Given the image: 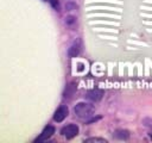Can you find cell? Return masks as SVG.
<instances>
[{"label": "cell", "instance_id": "obj_7", "mask_svg": "<svg viewBox=\"0 0 152 143\" xmlns=\"http://www.w3.org/2000/svg\"><path fill=\"white\" fill-rule=\"evenodd\" d=\"M75 91H76V85H75L74 82L69 83V85L66 86L65 91H64V98H71V97L74 95Z\"/></svg>", "mask_w": 152, "mask_h": 143}, {"label": "cell", "instance_id": "obj_6", "mask_svg": "<svg viewBox=\"0 0 152 143\" xmlns=\"http://www.w3.org/2000/svg\"><path fill=\"white\" fill-rule=\"evenodd\" d=\"M103 97V91L102 89H97V88H94V89H90L87 92V98L91 101H99L101 100Z\"/></svg>", "mask_w": 152, "mask_h": 143}, {"label": "cell", "instance_id": "obj_10", "mask_svg": "<svg viewBox=\"0 0 152 143\" xmlns=\"http://www.w3.org/2000/svg\"><path fill=\"white\" fill-rule=\"evenodd\" d=\"M86 142H103V143H106L107 141H106V139H103V138H97V137H91V138H87V139H86Z\"/></svg>", "mask_w": 152, "mask_h": 143}, {"label": "cell", "instance_id": "obj_4", "mask_svg": "<svg viewBox=\"0 0 152 143\" xmlns=\"http://www.w3.org/2000/svg\"><path fill=\"white\" fill-rule=\"evenodd\" d=\"M68 114H69V108H68V106L62 105V106H59V107L56 110V112H55V114H53V120L57 122V123L63 122V120L66 118Z\"/></svg>", "mask_w": 152, "mask_h": 143}, {"label": "cell", "instance_id": "obj_3", "mask_svg": "<svg viewBox=\"0 0 152 143\" xmlns=\"http://www.w3.org/2000/svg\"><path fill=\"white\" fill-rule=\"evenodd\" d=\"M81 50H82V41H81L80 38H77V39H75V41L72 42V44L69 46V49H68V56L71 57V58L77 57V56L80 55Z\"/></svg>", "mask_w": 152, "mask_h": 143}, {"label": "cell", "instance_id": "obj_8", "mask_svg": "<svg viewBox=\"0 0 152 143\" xmlns=\"http://www.w3.org/2000/svg\"><path fill=\"white\" fill-rule=\"evenodd\" d=\"M129 136V132L127 130H118L115 131V137L120 138V139H127Z\"/></svg>", "mask_w": 152, "mask_h": 143}, {"label": "cell", "instance_id": "obj_1", "mask_svg": "<svg viewBox=\"0 0 152 143\" xmlns=\"http://www.w3.org/2000/svg\"><path fill=\"white\" fill-rule=\"evenodd\" d=\"M75 114L81 119H88L94 114V106L87 102H78L74 108Z\"/></svg>", "mask_w": 152, "mask_h": 143}, {"label": "cell", "instance_id": "obj_2", "mask_svg": "<svg viewBox=\"0 0 152 143\" xmlns=\"http://www.w3.org/2000/svg\"><path fill=\"white\" fill-rule=\"evenodd\" d=\"M61 133H62L65 138L71 139V138H74L75 136H77V133H78V126H77L76 124H69V125L62 128Z\"/></svg>", "mask_w": 152, "mask_h": 143}, {"label": "cell", "instance_id": "obj_9", "mask_svg": "<svg viewBox=\"0 0 152 143\" xmlns=\"http://www.w3.org/2000/svg\"><path fill=\"white\" fill-rule=\"evenodd\" d=\"M65 24H66L68 26L72 27V26L76 24V18H75V17H72V15H68V17L65 18Z\"/></svg>", "mask_w": 152, "mask_h": 143}, {"label": "cell", "instance_id": "obj_11", "mask_svg": "<svg viewBox=\"0 0 152 143\" xmlns=\"http://www.w3.org/2000/svg\"><path fill=\"white\" fill-rule=\"evenodd\" d=\"M50 4H51V6L53 7V8H58V0H48Z\"/></svg>", "mask_w": 152, "mask_h": 143}, {"label": "cell", "instance_id": "obj_5", "mask_svg": "<svg viewBox=\"0 0 152 143\" xmlns=\"http://www.w3.org/2000/svg\"><path fill=\"white\" fill-rule=\"evenodd\" d=\"M53 133H55V128L51 126V125H48V126L44 128V130L42 131L40 136H39L38 138H36L34 142H43V141H46V139H49Z\"/></svg>", "mask_w": 152, "mask_h": 143}]
</instances>
